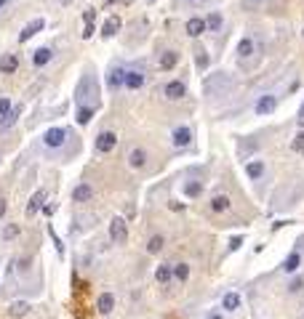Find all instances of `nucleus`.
I'll return each mask as SVG.
<instances>
[{
	"label": "nucleus",
	"instance_id": "f257e3e1",
	"mask_svg": "<svg viewBox=\"0 0 304 319\" xmlns=\"http://www.w3.org/2000/svg\"><path fill=\"white\" fill-rule=\"evenodd\" d=\"M75 104L77 106H94V109H96V104H99V85H96V80H94L91 75L80 77V83H77V88H75Z\"/></svg>",
	"mask_w": 304,
	"mask_h": 319
},
{
	"label": "nucleus",
	"instance_id": "f03ea898",
	"mask_svg": "<svg viewBox=\"0 0 304 319\" xmlns=\"http://www.w3.org/2000/svg\"><path fill=\"white\" fill-rule=\"evenodd\" d=\"M262 45L253 43V37H243L238 45V56H240V67L243 70H253V67L259 64V59H262Z\"/></svg>",
	"mask_w": 304,
	"mask_h": 319
},
{
	"label": "nucleus",
	"instance_id": "7ed1b4c3",
	"mask_svg": "<svg viewBox=\"0 0 304 319\" xmlns=\"http://www.w3.org/2000/svg\"><path fill=\"white\" fill-rule=\"evenodd\" d=\"M232 90V77L224 75V72H216V75H208L206 80H203V93L206 96H224Z\"/></svg>",
	"mask_w": 304,
	"mask_h": 319
},
{
	"label": "nucleus",
	"instance_id": "20e7f679",
	"mask_svg": "<svg viewBox=\"0 0 304 319\" xmlns=\"http://www.w3.org/2000/svg\"><path fill=\"white\" fill-rule=\"evenodd\" d=\"M110 239L115 245H126L128 242V226L123 218H112L110 221Z\"/></svg>",
	"mask_w": 304,
	"mask_h": 319
},
{
	"label": "nucleus",
	"instance_id": "39448f33",
	"mask_svg": "<svg viewBox=\"0 0 304 319\" xmlns=\"http://www.w3.org/2000/svg\"><path fill=\"white\" fill-rule=\"evenodd\" d=\"M117 146V136L112 133V130H101L96 136V152L99 155H107V152H112Z\"/></svg>",
	"mask_w": 304,
	"mask_h": 319
},
{
	"label": "nucleus",
	"instance_id": "423d86ee",
	"mask_svg": "<svg viewBox=\"0 0 304 319\" xmlns=\"http://www.w3.org/2000/svg\"><path fill=\"white\" fill-rule=\"evenodd\" d=\"M163 93H166L168 101H179L184 93H187V85H184L182 80H171V83L166 85V90H163Z\"/></svg>",
	"mask_w": 304,
	"mask_h": 319
},
{
	"label": "nucleus",
	"instance_id": "0eeeda50",
	"mask_svg": "<svg viewBox=\"0 0 304 319\" xmlns=\"http://www.w3.org/2000/svg\"><path fill=\"white\" fill-rule=\"evenodd\" d=\"M275 106H278V99H275L272 93H267V96H262V99L256 101V115H259V117L272 115V112H275Z\"/></svg>",
	"mask_w": 304,
	"mask_h": 319
},
{
	"label": "nucleus",
	"instance_id": "6e6552de",
	"mask_svg": "<svg viewBox=\"0 0 304 319\" xmlns=\"http://www.w3.org/2000/svg\"><path fill=\"white\" fill-rule=\"evenodd\" d=\"M21 112H24V106H21V104H16L14 109L8 112V115H3V117H0V133H3V130H8V128H14Z\"/></svg>",
	"mask_w": 304,
	"mask_h": 319
},
{
	"label": "nucleus",
	"instance_id": "1a4fd4ad",
	"mask_svg": "<svg viewBox=\"0 0 304 319\" xmlns=\"http://www.w3.org/2000/svg\"><path fill=\"white\" fill-rule=\"evenodd\" d=\"M64 136H67L64 128H51V130H46V146L59 149V146L64 144Z\"/></svg>",
	"mask_w": 304,
	"mask_h": 319
},
{
	"label": "nucleus",
	"instance_id": "9d476101",
	"mask_svg": "<svg viewBox=\"0 0 304 319\" xmlns=\"http://www.w3.org/2000/svg\"><path fill=\"white\" fill-rule=\"evenodd\" d=\"M123 85L131 88V90H139L144 85V72L142 70H128L126 72V83H123Z\"/></svg>",
	"mask_w": 304,
	"mask_h": 319
},
{
	"label": "nucleus",
	"instance_id": "9b49d317",
	"mask_svg": "<svg viewBox=\"0 0 304 319\" xmlns=\"http://www.w3.org/2000/svg\"><path fill=\"white\" fill-rule=\"evenodd\" d=\"M173 146H190V141H192V130L187 128V125H182V128L173 130Z\"/></svg>",
	"mask_w": 304,
	"mask_h": 319
},
{
	"label": "nucleus",
	"instance_id": "f8f14e48",
	"mask_svg": "<svg viewBox=\"0 0 304 319\" xmlns=\"http://www.w3.org/2000/svg\"><path fill=\"white\" fill-rule=\"evenodd\" d=\"M16 67H19V56L16 53H3L0 56V72H3V75L16 72Z\"/></svg>",
	"mask_w": 304,
	"mask_h": 319
},
{
	"label": "nucleus",
	"instance_id": "ddd939ff",
	"mask_svg": "<svg viewBox=\"0 0 304 319\" xmlns=\"http://www.w3.org/2000/svg\"><path fill=\"white\" fill-rule=\"evenodd\" d=\"M123 83H126V70H123V67H112L110 77H107V85H110L112 90H117Z\"/></svg>",
	"mask_w": 304,
	"mask_h": 319
},
{
	"label": "nucleus",
	"instance_id": "4468645a",
	"mask_svg": "<svg viewBox=\"0 0 304 319\" xmlns=\"http://www.w3.org/2000/svg\"><path fill=\"white\" fill-rule=\"evenodd\" d=\"M43 27H46V21H43V19H35V21H30V24H27L24 30H21L19 40H21V43H27V40H30L32 35H38V32L43 30Z\"/></svg>",
	"mask_w": 304,
	"mask_h": 319
},
{
	"label": "nucleus",
	"instance_id": "2eb2a0df",
	"mask_svg": "<svg viewBox=\"0 0 304 319\" xmlns=\"http://www.w3.org/2000/svg\"><path fill=\"white\" fill-rule=\"evenodd\" d=\"M30 309H32V306L27 303V301H14V303L8 306V317L21 319V317H27V314H30Z\"/></svg>",
	"mask_w": 304,
	"mask_h": 319
},
{
	"label": "nucleus",
	"instance_id": "dca6fc26",
	"mask_svg": "<svg viewBox=\"0 0 304 319\" xmlns=\"http://www.w3.org/2000/svg\"><path fill=\"white\" fill-rule=\"evenodd\" d=\"M96 309H99V314H110V311L115 309V295L112 293H101L99 301H96Z\"/></svg>",
	"mask_w": 304,
	"mask_h": 319
},
{
	"label": "nucleus",
	"instance_id": "f3484780",
	"mask_svg": "<svg viewBox=\"0 0 304 319\" xmlns=\"http://www.w3.org/2000/svg\"><path fill=\"white\" fill-rule=\"evenodd\" d=\"M91 197H94V189L88 184H77L75 189H72V199H75V202H88Z\"/></svg>",
	"mask_w": 304,
	"mask_h": 319
},
{
	"label": "nucleus",
	"instance_id": "a211bd4d",
	"mask_svg": "<svg viewBox=\"0 0 304 319\" xmlns=\"http://www.w3.org/2000/svg\"><path fill=\"white\" fill-rule=\"evenodd\" d=\"M43 199H46V189H38L35 195H32L30 199V205H27V215H35L38 210L43 208Z\"/></svg>",
	"mask_w": 304,
	"mask_h": 319
},
{
	"label": "nucleus",
	"instance_id": "6ab92c4d",
	"mask_svg": "<svg viewBox=\"0 0 304 319\" xmlns=\"http://www.w3.org/2000/svg\"><path fill=\"white\" fill-rule=\"evenodd\" d=\"M203 32H206V19H198V16H195V19L187 21V35L190 37H200Z\"/></svg>",
	"mask_w": 304,
	"mask_h": 319
},
{
	"label": "nucleus",
	"instance_id": "aec40b11",
	"mask_svg": "<svg viewBox=\"0 0 304 319\" xmlns=\"http://www.w3.org/2000/svg\"><path fill=\"white\" fill-rule=\"evenodd\" d=\"M179 64V53L176 51H166V53H160V70H173V67Z\"/></svg>",
	"mask_w": 304,
	"mask_h": 319
},
{
	"label": "nucleus",
	"instance_id": "412c9836",
	"mask_svg": "<svg viewBox=\"0 0 304 319\" xmlns=\"http://www.w3.org/2000/svg\"><path fill=\"white\" fill-rule=\"evenodd\" d=\"M51 59H54V51H51V48H38L35 56H32V64H35V67H46Z\"/></svg>",
	"mask_w": 304,
	"mask_h": 319
},
{
	"label": "nucleus",
	"instance_id": "4be33fe9",
	"mask_svg": "<svg viewBox=\"0 0 304 319\" xmlns=\"http://www.w3.org/2000/svg\"><path fill=\"white\" fill-rule=\"evenodd\" d=\"M128 165H131V168H144V165H147V152L144 149H131Z\"/></svg>",
	"mask_w": 304,
	"mask_h": 319
},
{
	"label": "nucleus",
	"instance_id": "5701e85b",
	"mask_svg": "<svg viewBox=\"0 0 304 319\" xmlns=\"http://www.w3.org/2000/svg\"><path fill=\"white\" fill-rule=\"evenodd\" d=\"M117 30H120V19H117V16H110V19L104 21V27H101V35L104 37H115Z\"/></svg>",
	"mask_w": 304,
	"mask_h": 319
},
{
	"label": "nucleus",
	"instance_id": "b1692460",
	"mask_svg": "<svg viewBox=\"0 0 304 319\" xmlns=\"http://www.w3.org/2000/svg\"><path fill=\"white\" fill-rule=\"evenodd\" d=\"M299 264H302V255H299V250H294V253L283 261V271L285 274H294V271L299 269Z\"/></svg>",
	"mask_w": 304,
	"mask_h": 319
},
{
	"label": "nucleus",
	"instance_id": "393cba45",
	"mask_svg": "<svg viewBox=\"0 0 304 319\" xmlns=\"http://www.w3.org/2000/svg\"><path fill=\"white\" fill-rule=\"evenodd\" d=\"M211 210L213 213H224V210H229V197L227 195H213L211 197Z\"/></svg>",
	"mask_w": 304,
	"mask_h": 319
},
{
	"label": "nucleus",
	"instance_id": "a878e982",
	"mask_svg": "<svg viewBox=\"0 0 304 319\" xmlns=\"http://www.w3.org/2000/svg\"><path fill=\"white\" fill-rule=\"evenodd\" d=\"M246 173H248V178H253V181L262 178V176H264V162H262V160H253V162L246 165Z\"/></svg>",
	"mask_w": 304,
	"mask_h": 319
},
{
	"label": "nucleus",
	"instance_id": "bb28decb",
	"mask_svg": "<svg viewBox=\"0 0 304 319\" xmlns=\"http://www.w3.org/2000/svg\"><path fill=\"white\" fill-rule=\"evenodd\" d=\"M171 264H163V266H157V271H155V279H157V282H160V284H168V282H171Z\"/></svg>",
	"mask_w": 304,
	"mask_h": 319
},
{
	"label": "nucleus",
	"instance_id": "cd10ccee",
	"mask_svg": "<svg viewBox=\"0 0 304 319\" xmlns=\"http://www.w3.org/2000/svg\"><path fill=\"white\" fill-rule=\"evenodd\" d=\"M222 306H224L227 311H235V309L240 306V295H238V293H227V295L222 298Z\"/></svg>",
	"mask_w": 304,
	"mask_h": 319
},
{
	"label": "nucleus",
	"instance_id": "c85d7f7f",
	"mask_svg": "<svg viewBox=\"0 0 304 319\" xmlns=\"http://www.w3.org/2000/svg\"><path fill=\"white\" fill-rule=\"evenodd\" d=\"M171 274H173V279L184 282V279L190 277V266H187V264H173V266H171Z\"/></svg>",
	"mask_w": 304,
	"mask_h": 319
},
{
	"label": "nucleus",
	"instance_id": "c756f323",
	"mask_svg": "<svg viewBox=\"0 0 304 319\" xmlns=\"http://www.w3.org/2000/svg\"><path fill=\"white\" fill-rule=\"evenodd\" d=\"M94 112H96L94 106H77V123L88 125V123H91V117H94Z\"/></svg>",
	"mask_w": 304,
	"mask_h": 319
},
{
	"label": "nucleus",
	"instance_id": "7c9ffc66",
	"mask_svg": "<svg viewBox=\"0 0 304 319\" xmlns=\"http://www.w3.org/2000/svg\"><path fill=\"white\" fill-rule=\"evenodd\" d=\"M184 195H187V197L203 195V181H190V184H184Z\"/></svg>",
	"mask_w": 304,
	"mask_h": 319
},
{
	"label": "nucleus",
	"instance_id": "2f4dec72",
	"mask_svg": "<svg viewBox=\"0 0 304 319\" xmlns=\"http://www.w3.org/2000/svg\"><path fill=\"white\" fill-rule=\"evenodd\" d=\"M160 250H163V237H160V234L150 237V242H147V253L155 255V253H160Z\"/></svg>",
	"mask_w": 304,
	"mask_h": 319
},
{
	"label": "nucleus",
	"instance_id": "473e14b6",
	"mask_svg": "<svg viewBox=\"0 0 304 319\" xmlns=\"http://www.w3.org/2000/svg\"><path fill=\"white\" fill-rule=\"evenodd\" d=\"M206 30H211V32H219V30H222V16H219V14H211V16H208V19H206Z\"/></svg>",
	"mask_w": 304,
	"mask_h": 319
},
{
	"label": "nucleus",
	"instance_id": "72a5a7b5",
	"mask_svg": "<svg viewBox=\"0 0 304 319\" xmlns=\"http://www.w3.org/2000/svg\"><path fill=\"white\" fill-rule=\"evenodd\" d=\"M48 234H51V239H54V245H56V253H59V255H64V245H61L59 234L54 231V226H48Z\"/></svg>",
	"mask_w": 304,
	"mask_h": 319
},
{
	"label": "nucleus",
	"instance_id": "f704fd0d",
	"mask_svg": "<svg viewBox=\"0 0 304 319\" xmlns=\"http://www.w3.org/2000/svg\"><path fill=\"white\" fill-rule=\"evenodd\" d=\"M195 64L200 67V70H208V64H211V59H208L206 51H198V59H195Z\"/></svg>",
	"mask_w": 304,
	"mask_h": 319
},
{
	"label": "nucleus",
	"instance_id": "c9c22d12",
	"mask_svg": "<svg viewBox=\"0 0 304 319\" xmlns=\"http://www.w3.org/2000/svg\"><path fill=\"white\" fill-rule=\"evenodd\" d=\"M14 237H19V226H14V224L5 226V229H3V239H14Z\"/></svg>",
	"mask_w": 304,
	"mask_h": 319
},
{
	"label": "nucleus",
	"instance_id": "e433bc0d",
	"mask_svg": "<svg viewBox=\"0 0 304 319\" xmlns=\"http://www.w3.org/2000/svg\"><path fill=\"white\" fill-rule=\"evenodd\" d=\"M291 149H294V152H304V130H302V133L294 139V144H291Z\"/></svg>",
	"mask_w": 304,
	"mask_h": 319
},
{
	"label": "nucleus",
	"instance_id": "4c0bfd02",
	"mask_svg": "<svg viewBox=\"0 0 304 319\" xmlns=\"http://www.w3.org/2000/svg\"><path fill=\"white\" fill-rule=\"evenodd\" d=\"M11 112V99H0V117Z\"/></svg>",
	"mask_w": 304,
	"mask_h": 319
},
{
	"label": "nucleus",
	"instance_id": "58836bf2",
	"mask_svg": "<svg viewBox=\"0 0 304 319\" xmlns=\"http://www.w3.org/2000/svg\"><path fill=\"white\" fill-rule=\"evenodd\" d=\"M240 245H243V237H232L229 239V250H238Z\"/></svg>",
	"mask_w": 304,
	"mask_h": 319
},
{
	"label": "nucleus",
	"instance_id": "ea45409f",
	"mask_svg": "<svg viewBox=\"0 0 304 319\" xmlns=\"http://www.w3.org/2000/svg\"><path fill=\"white\" fill-rule=\"evenodd\" d=\"M83 37H94V21H86V32H83Z\"/></svg>",
	"mask_w": 304,
	"mask_h": 319
},
{
	"label": "nucleus",
	"instance_id": "a19ab883",
	"mask_svg": "<svg viewBox=\"0 0 304 319\" xmlns=\"http://www.w3.org/2000/svg\"><path fill=\"white\" fill-rule=\"evenodd\" d=\"M54 210H56V202H46V205H43V213H46V215H54Z\"/></svg>",
	"mask_w": 304,
	"mask_h": 319
},
{
	"label": "nucleus",
	"instance_id": "79ce46f5",
	"mask_svg": "<svg viewBox=\"0 0 304 319\" xmlns=\"http://www.w3.org/2000/svg\"><path fill=\"white\" fill-rule=\"evenodd\" d=\"M288 290H291V293H299V290H302V279H294V282L288 284Z\"/></svg>",
	"mask_w": 304,
	"mask_h": 319
},
{
	"label": "nucleus",
	"instance_id": "37998d69",
	"mask_svg": "<svg viewBox=\"0 0 304 319\" xmlns=\"http://www.w3.org/2000/svg\"><path fill=\"white\" fill-rule=\"evenodd\" d=\"M83 19H86V21H94V19H96V11H94V8H88L86 14H83Z\"/></svg>",
	"mask_w": 304,
	"mask_h": 319
},
{
	"label": "nucleus",
	"instance_id": "c03bdc74",
	"mask_svg": "<svg viewBox=\"0 0 304 319\" xmlns=\"http://www.w3.org/2000/svg\"><path fill=\"white\" fill-rule=\"evenodd\" d=\"M5 210H8V202H5L3 197H0V218H3V215H5Z\"/></svg>",
	"mask_w": 304,
	"mask_h": 319
},
{
	"label": "nucleus",
	"instance_id": "a18cd8bd",
	"mask_svg": "<svg viewBox=\"0 0 304 319\" xmlns=\"http://www.w3.org/2000/svg\"><path fill=\"white\" fill-rule=\"evenodd\" d=\"M296 120H299V125L304 128V101H302V109H299V115H296Z\"/></svg>",
	"mask_w": 304,
	"mask_h": 319
},
{
	"label": "nucleus",
	"instance_id": "49530a36",
	"mask_svg": "<svg viewBox=\"0 0 304 319\" xmlns=\"http://www.w3.org/2000/svg\"><path fill=\"white\" fill-rule=\"evenodd\" d=\"M112 3H120V0H104V5H112Z\"/></svg>",
	"mask_w": 304,
	"mask_h": 319
},
{
	"label": "nucleus",
	"instance_id": "de8ad7c7",
	"mask_svg": "<svg viewBox=\"0 0 304 319\" xmlns=\"http://www.w3.org/2000/svg\"><path fill=\"white\" fill-rule=\"evenodd\" d=\"M246 3H264V0H246Z\"/></svg>",
	"mask_w": 304,
	"mask_h": 319
},
{
	"label": "nucleus",
	"instance_id": "09e8293b",
	"mask_svg": "<svg viewBox=\"0 0 304 319\" xmlns=\"http://www.w3.org/2000/svg\"><path fill=\"white\" fill-rule=\"evenodd\" d=\"M72 3V0H61V5H70Z\"/></svg>",
	"mask_w": 304,
	"mask_h": 319
},
{
	"label": "nucleus",
	"instance_id": "8fccbe9b",
	"mask_svg": "<svg viewBox=\"0 0 304 319\" xmlns=\"http://www.w3.org/2000/svg\"><path fill=\"white\" fill-rule=\"evenodd\" d=\"M5 3H8V0H0V8H3V5H5Z\"/></svg>",
	"mask_w": 304,
	"mask_h": 319
},
{
	"label": "nucleus",
	"instance_id": "3c124183",
	"mask_svg": "<svg viewBox=\"0 0 304 319\" xmlns=\"http://www.w3.org/2000/svg\"><path fill=\"white\" fill-rule=\"evenodd\" d=\"M208 319H222V317H216V314H213V317H208Z\"/></svg>",
	"mask_w": 304,
	"mask_h": 319
},
{
	"label": "nucleus",
	"instance_id": "603ef678",
	"mask_svg": "<svg viewBox=\"0 0 304 319\" xmlns=\"http://www.w3.org/2000/svg\"><path fill=\"white\" fill-rule=\"evenodd\" d=\"M147 3H155V0H147Z\"/></svg>",
	"mask_w": 304,
	"mask_h": 319
},
{
	"label": "nucleus",
	"instance_id": "864d4df0",
	"mask_svg": "<svg viewBox=\"0 0 304 319\" xmlns=\"http://www.w3.org/2000/svg\"><path fill=\"white\" fill-rule=\"evenodd\" d=\"M126 3H131V0H126Z\"/></svg>",
	"mask_w": 304,
	"mask_h": 319
},
{
	"label": "nucleus",
	"instance_id": "5fc2aeb1",
	"mask_svg": "<svg viewBox=\"0 0 304 319\" xmlns=\"http://www.w3.org/2000/svg\"><path fill=\"white\" fill-rule=\"evenodd\" d=\"M192 3H195V0H192Z\"/></svg>",
	"mask_w": 304,
	"mask_h": 319
}]
</instances>
